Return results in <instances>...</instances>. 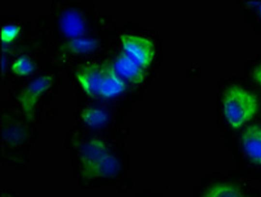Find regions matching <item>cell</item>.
<instances>
[{
	"label": "cell",
	"instance_id": "1",
	"mask_svg": "<svg viewBox=\"0 0 261 197\" xmlns=\"http://www.w3.org/2000/svg\"><path fill=\"white\" fill-rule=\"evenodd\" d=\"M81 160L82 173L87 179L111 177L119 170L116 158L108 153L104 143L99 139H93L84 147Z\"/></svg>",
	"mask_w": 261,
	"mask_h": 197
},
{
	"label": "cell",
	"instance_id": "2",
	"mask_svg": "<svg viewBox=\"0 0 261 197\" xmlns=\"http://www.w3.org/2000/svg\"><path fill=\"white\" fill-rule=\"evenodd\" d=\"M223 101L225 116L233 128H238L250 120L258 108L256 96L238 85L227 89Z\"/></svg>",
	"mask_w": 261,
	"mask_h": 197
},
{
	"label": "cell",
	"instance_id": "3",
	"mask_svg": "<svg viewBox=\"0 0 261 197\" xmlns=\"http://www.w3.org/2000/svg\"><path fill=\"white\" fill-rule=\"evenodd\" d=\"M120 39L124 52L144 69L150 64L154 55L153 44L140 36L121 35Z\"/></svg>",
	"mask_w": 261,
	"mask_h": 197
},
{
	"label": "cell",
	"instance_id": "4",
	"mask_svg": "<svg viewBox=\"0 0 261 197\" xmlns=\"http://www.w3.org/2000/svg\"><path fill=\"white\" fill-rule=\"evenodd\" d=\"M53 84V76H40L30 83L20 93L18 98L24 113L28 118H32L34 107L41 94Z\"/></svg>",
	"mask_w": 261,
	"mask_h": 197
},
{
	"label": "cell",
	"instance_id": "5",
	"mask_svg": "<svg viewBox=\"0 0 261 197\" xmlns=\"http://www.w3.org/2000/svg\"><path fill=\"white\" fill-rule=\"evenodd\" d=\"M102 76V64H91L81 68L76 74V77L89 96L99 97V91Z\"/></svg>",
	"mask_w": 261,
	"mask_h": 197
},
{
	"label": "cell",
	"instance_id": "6",
	"mask_svg": "<svg viewBox=\"0 0 261 197\" xmlns=\"http://www.w3.org/2000/svg\"><path fill=\"white\" fill-rule=\"evenodd\" d=\"M125 83L116 72L114 65L102 64V76L99 97L110 98L117 95L125 89Z\"/></svg>",
	"mask_w": 261,
	"mask_h": 197
},
{
	"label": "cell",
	"instance_id": "7",
	"mask_svg": "<svg viewBox=\"0 0 261 197\" xmlns=\"http://www.w3.org/2000/svg\"><path fill=\"white\" fill-rule=\"evenodd\" d=\"M114 66L121 78L133 83H141L146 75L145 69L138 65L124 52L117 58Z\"/></svg>",
	"mask_w": 261,
	"mask_h": 197
},
{
	"label": "cell",
	"instance_id": "8",
	"mask_svg": "<svg viewBox=\"0 0 261 197\" xmlns=\"http://www.w3.org/2000/svg\"><path fill=\"white\" fill-rule=\"evenodd\" d=\"M61 29L68 37L82 36L85 32V24L81 14L76 10L69 9L65 11L60 17Z\"/></svg>",
	"mask_w": 261,
	"mask_h": 197
},
{
	"label": "cell",
	"instance_id": "9",
	"mask_svg": "<svg viewBox=\"0 0 261 197\" xmlns=\"http://www.w3.org/2000/svg\"><path fill=\"white\" fill-rule=\"evenodd\" d=\"M242 142L251 160L255 163L261 164V127H248L243 133Z\"/></svg>",
	"mask_w": 261,
	"mask_h": 197
},
{
	"label": "cell",
	"instance_id": "10",
	"mask_svg": "<svg viewBox=\"0 0 261 197\" xmlns=\"http://www.w3.org/2000/svg\"><path fill=\"white\" fill-rule=\"evenodd\" d=\"M3 139L12 147L21 145L27 138V131L19 121L8 120L2 124Z\"/></svg>",
	"mask_w": 261,
	"mask_h": 197
},
{
	"label": "cell",
	"instance_id": "11",
	"mask_svg": "<svg viewBox=\"0 0 261 197\" xmlns=\"http://www.w3.org/2000/svg\"><path fill=\"white\" fill-rule=\"evenodd\" d=\"M97 44V41L92 38H75L64 43L62 49L70 53L85 54L95 50Z\"/></svg>",
	"mask_w": 261,
	"mask_h": 197
},
{
	"label": "cell",
	"instance_id": "12",
	"mask_svg": "<svg viewBox=\"0 0 261 197\" xmlns=\"http://www.w3.org/2000/svg\"><path fill=\"white\" fill-rule=\"evenodd\" d=\"M81 116L86 124L93 127L102 125L107 119V115L104 111L95 108L84 109L81 113Z\"/></svg>",
	"mask_w": 261,
	"mask_h": 197
},
{
	"label": "cell",
	"instance_id": "13",
	"mask_svg": "<svg viewBox=\"0 0 261 197\" xmlns=\"http://www.w3.org/2000/svg\"><path fill=\"white\" fill-rule=\"evenodd\" d=\"M203 197H244L236 187L226 184L218 185L211 188Z\"/></svg>",
	"mask_w": 261,
	"mask_h": 197
},
{
	"label": "cell",
	"instance_id": "14",
	"mask_svg": "<svg viewBox=\"0 0 261 197\" xmlns=\"http://www.w3.org/2000/svg\"><path fill=\"white\" fill-rule=\"evenodd\" d=\"M34 66L30 58L27 56L18 58L13 63L11 70L13 72L18 76H26L32 73Z\"/></svg>",
	"mask_w": 261,
	"mask_h": 197
},
{
	"label": "cell",
	"instance_id": "15",
	"mask_svg": "<svg viewBox=\"0 0 261 197\" xmlns=\"http://www.w3.org/2000/svg\"><path fill=\"white\" fill-rule=\"evenodd\" d=\"M20 28L15 25L9 24L2 27L1 31L2 41L4 43L12 42L17 36Z\"/></svg>",
	"mask_w": 261,
	"mask_h": 197
},
{
	"label": "cell",
	"instance_id": "16",
	"mask_svg": "<svg viewBox=\"0 0 261 197\" xmlns=\"http://www.w3.org/2000/svg\"><path fill=\"white\" fill-rule=\"evenodd\" d=\"M253 77L254 80L261 86V63L254 68Z\"/></svg>",
	"mask_w": 261,
	"mask_h": 197
},
{
	"label": "cell",
	"instance_id": "17",
	"mask_svg": "<svg viewBox=\"0 0 261 197\" xmlns=\"http://www.w3.org/2000/svg\"><path fill=\"white\" fill-rule=\"evenodd\" d=\"M259 12H260V14H261V4L259 6Z\"/></svg>",
	"mask_w": 261,
	"mask_h": 197
}]
</instances>
